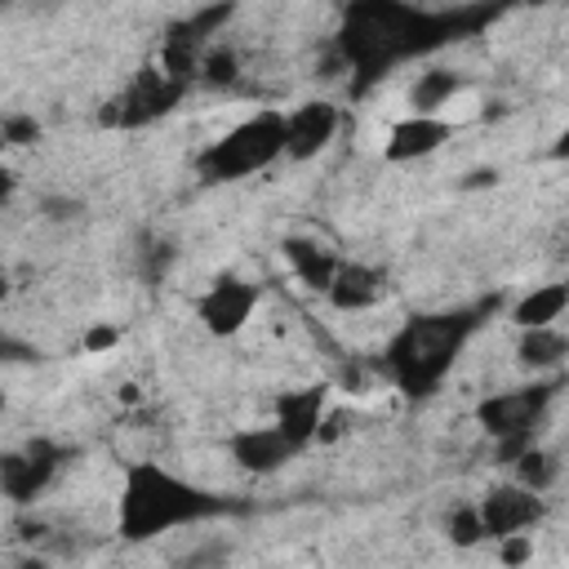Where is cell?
Listing matches in <instances>:
<instances>
[{
	"mask_svg": "<svg viewBox=\"0 0 569 569\" xmlns=\"http://www.w3.org/2000/svg\"><path fill=\"white\" fill-rule=\"evenodd\" d=\"M0 138H4V147H27L40 138V124L31 116H9V120H0Z\"/></svg>",
	"mask_w": 569,
	"mask_h": 569,
	"instance_id": "cell-22",
	"label": "cell"
},
{
	"mask_svg": "<svg viewBox=\"0 0 569 569\" xmlns=\"http://www.w3.org/2000/svg\"><path fill=\"white\" fill-rule=\"evenodd\" d=\"M213 511V498L191 489L187 480L169 476L164 467H151V462H138L129 467L124 476V493H120V533L129 542H142V538H156L173 525H187V520H200Z\"/></svg>",
	"mask_w": 569,
	"mask_h": 569,
	"instance_id": "cell-1",
	"label": "cell"
},
{
	"mask_svg": "<svg viewBox=\"0 0 569 569\" xmlns=\"http://www.w3.org/2000/svg\"><path fill=\"white\" fill-rule=\"evenodd\" d=\"M253 302H258V289H253V284H244V280H236V276H218V280L209 284V293L200 298V320L209 325V333L227 338V333H236V329L249 320Z\"/></svg>",
	"mask_w": 569,
	"mask_h": 569,
	"instance_id": "cell-8",
	"label": "cell"
},
{
	"mask_svg": "<svg viewBox=\"0 0 569 569\" xmlns=\"http://www.w3.org/2000/svg\"><path fill=\"white\" fill-rule=\"evenodd\" d=\"M298 449L276 431V427H249L231 440V458L244 467V471H276L293 458Z\"/></svg>",
	"mask_w": 569,
	"mask_h": 569,
	"instance_id": "cell-13",
	"label": "cell"
},
{
	"mask_svg": "<svg viewBox=\"0 0 569 569\" xmlns=\"http://www.w3.org/2000/svg\"><path fill=\"white\" fill-rule=\"evenodd\" d=\"M445 138H449V124H445L440 116H405L400 124H391L387 160H422V156H431Z\"/></svg>",
	"mask_w": 569,
	"mask_h": 569,
	"instance_id": "cell-12",
	"label": "cell"
},
{
	"mask_svg": "<svg viewBox=\"0 0 569 569\" xmlns=\"http://www.w3.org/2000/svg\"><path fill=\"white\" fill-rule=\"evenodd\" d=\"M142 258H147V276H151V280H160V276H164V267L173 262V249H169V244H151V249H142Z\"/></svg>",
	"mask_w": 569,
	"mask_h": 569,
	"instance_id": "cell-25",
	"label": "cell"
},
{
	"mask_svg": "<svg viewBox=\"0 0 569 569\" xmlns=\"http://www.w3.org/2000/svg\"><path fill=\"white\" fill-rule=\"evenodd\" d=\"M485 538H507V533H525L529 525L542 520V493H529L520 485H498L480 498L476 507Z\"/></svg>",
	"mask_w": 569,
	"mask_h": 569,
	"instance_id": "cell-5",
	"label": "cell"
},
{
	"mask_svg": "<svg viewBox=\"0 0 569 569\" xmlns=\"http://www.w3.org/2000/svg\"><path fill=\"white\" fill-rule=\"evenodd\" d=\"M480 538H485V529H480L476 507H462V511L449 516V542H453V547H476Z\"/></svg>",
	"mask_w": 569,
	"mask_h": 569,
	"instance_id": "cell-21",
	"label": "cell"
},
{
	"mask_svg": "<svg viewBox=\"0 0 569 569\" xmlns=\"http://www.w3.org/2000/svg\"><path fill=\"white\" fill-rule=\"evenodd\" d=\"M200 80L213 84V89H227L240 80V53L231 44H209L200 53Z\"/></svg>",
	"mask_w": 569,
	"mask_h": 569,
	"instance_id": "cell-19",
	"label": "cell"
},
{
	"mask_svg": "<svg viewBox=\"0 0 569 569\" xmlns=\"http://www.w3.org/2000/svg\"><path fill=\"white\" fill-rule=\"evenodd\" d=\"M547 396H551V387H529V391H498V396H489L480 409H476V418H480V427L489 431V436H516V431H533V418H538V409L547 405Z\"/></svg>",
	"mask_w": 569,
	"mask_h": 569,
	"instance_id": "cell-7",
	"label": "cell"
},
{
	"mask_svg": "<svg viewBox=\"0 0 569 569\" xmlns=\"http://www.w3.org/2000/svg\"><path fill=\"white\" fill-rule=\"evenodd\" d=\"M516 356H520V365H529V369H556V365L569 356V338H565L556 325H547V329H520Z\"/></svg>",
	"mask_w": 569,
	"mask_h": 569,
	"instance_id": "cell-17",
	"label": "cell"
},
{
	"mask_svg": "<svg viewBox=\"0 0 569 569\" xmlns=\"http://www.w3.org/2000/svg\"><path fill=\"white\" fill-rule=\"evenodd\" d=\"M467 338V316H418L400 329V338L391 342V369L396 382L409 396L431 391L445 369L453 365L458 342Z\"/></svg>",
	"mask_w": 569,
	"mask_h": 569,
	"instance_id": "cell-2",
	"label": "cell"
},
{
	"mask_svg": "<svg viewBox=\"0 0 569 569\" xmlns=\"http://www.w3.org/2000/svg\"><path fill=\"white\" fill-rule=\"evenodd\" d=\"M58 467V453L49 445H31L27 453H0V489L13 502H31Z\"/></svg>",
	"mask_w": 569,
	"mask_h": 569,
	"instance_id": "cell-9",
	"label": "cell"
},
{
	"mask_svg": "<svg viewBox=\"0 0 569 569\" xmlns=\"http://www.w3.org/2000/svg\"><path fill=\"white\" fill-rule=\"evenodd\" d=\"M0 151H4V138H0Z\"/></svg>",
	"mask_w": 569,
	"mask_h": 569,
	"instance_id": "cell-31",
	"label": "cell"
},
{
	"mask_svg": "<svg viewBox=\"0 0 569 569\" xmlns=\"http://www.w3.org/2000/svg\"><path fill=\"white\" fill-rule=\"evenodd\" d=\"M178 93H182V84H173V80H164L156 67L151 71H142L116 102H107V111H102V124H120V129H133V124H147V120H156V116H164L173 102H178Z\"/></svg>",
	"mask_w": 569,
	"mask_h": 569,
	"instance_id": "cell-4",
	"label": "cell"
},
{
	"mask_svg": "<svg viewBox=\"0 0 569 569\" xmlns=\"http://www.w3.org/2000/svg\"><path fill=\"white\" fill-rule=\"evenodd\" d=\"M493 178H498L493 169H480V173H471V178H467V187H489Z\"/></svg>",
	"mask_w": 569,
	"mask_h": 569,
	"instance_id": "cell-28",
	"label": "cell"
},
{
	"mask_svg": "<svg viewBox=\"0 0 569 569\" xmlns=\"http://www.w3.org/2000/svg\"><path fill=\"white\" fill-rule=\"evenodd\" d=\"M284 258H289L293 276H298L307 289H316V293H325L329 280H333V271H338V258H333L320 240H302V236H293V240H284Z\"/></svg>",
	"mask_w": 569,
	"mask_h": 569,
	"instance_id": "cell-14",
	"label": "cell"
},
{
	"mask_svg": "<svg viewBox=\"0 0 569 569\" xmlns=\"http://www.w3.org/2000/svg\"><path fill=\"white\" fill-rule=\"evenodd\" d=\"M4 293H9V276H0V298H4Z\"/></svg>",
	"mask_w": 569,
	"mask_h": 569,
	"instance_id": "cell-29",
	"label": "cell"
},
{
	"mask_svg": "<svg viewBox=\"0 0 569 569\" xmlns=\"http://www.w3.org/2000/svg\"><path fill=\"white\" fill-rule=\"evenodd\" d=\"M0 409H4V391H0Z\"/></svg>",
	"mask_w": 569,
	"mask_h": 569,
	"instance_id": "cell-30",
	"label": "cell"
},
{
	"mask_svg": "<svg viewBox=\"0 0 569 569\" xmlns=\"http://www.w3.org/2000/svg\"><path fill=\"white\" fill-rule=\"evenodd\" d=\"M529 556H533V538H529V533H507V538H498V560H502L507 569H520Z\"/></svg>",
	"mask_w": 569,
	"mask_h": 569,
	"instance_id": "cell-23",
	"label": "cell"
},
{
	"mask_svg": "<svg viewBox=\"0 0 569 569\" xmlns=\"http://www.w3.org/2000/svg\"><path fill=\"white\" fill-rule=\"evenodd\" d=\"M116 329L111 325H93L89 333H84V351H107V347H116Z\"/></svg>",
	"mask_w": 569,
	"mask_h": 569,
	"instance_id": "cell-26",
	"label": "cell"
},
{
	"mask_svg": "<svg viewBox=\"0 0 569 569\" xmlns=\"http://www.w3.org/2000/svg\"><path fill=\"white\" fill-rule=\"evenodd\" d=\"M382 293H387L382 271H373V267H365V262H347V267L338 262L329 289H325V298H329L338 311H369Z\"/></svg>",
	"mask_w": 569,
	"mask_h": 569,
	"instance_id": "cell-11",
	"label": "cell"
},
{
	"mask_svg": "<svg viewBox=\"0 0 569 569\" xmlns=\"http://www.w3.org/2000/svg\"><path fill=\"white\" fill-rule=\"evenodd\" d=\"M338 133V107L333 102H302L284 116V156L311 160L320 156Z\"/></svg>",
	"mask_w": 569,
	"mask_h": 569,
	"instance_id": "cell-6",
	"label": "cell"
},
{
	"mask_svg": "<svg viewBox=\"0 0 569 569\" xmlns=\"http://www.w3.org/2000/svg\"><path fill=\"white\" fill-rule=\"evenodd\" d=\"M276 156H284V111H258L200 156V173L227 182L267 169Z\"/></svg>",
	"mask_w": 569,
	"mask_h": 569,
	"instance_id": "cell-3",
	"label": "cell"
},
{
	"mask_svg": "<svg viewBox=\"0 0 569 569\" xmlns=\"http://www.w3.org/2000/svg\"><path fill=\"white\" fill-rule=\"evenodd\" d=\"M13 191H18V173L9 164H0V209L13 200Z\"/></svg>",
	"mask_w": 569,
	"mask_h": 569,
	"instance_id": "cell-27",
	"label": "cell"
},
{
	"mask_svg": "<svg viewBox=\"0 0 569 569\" xmlns=\"http://www.w3.org/2000/svg\"><path fill=\"white\" fill-rule=\"evenodd\" d=\"M231 565V542L227 538H200L196 547H187L178 556L173 569H227Z\"/></svg>",
	"mask_w": 569,
	"mask_h": 569,
	"instance_id": "cell-20",
	"label": "cell"
},
{
	"mask_svg": "<svg viewBox=\"0 0 569 569\" xmlns=\"http://www.w3.org/2000/svg\"><path fill=\"white\" fill-rule=\"evenodd\" d=\"M458 89H462L458 71H449V67H431V71H422V76L413 80V89H409V107H413V116H440V107H449Z\"/></svg>",
	"mask_w": 569,
	"mask_h": 569,
	"instance_id": "cell-16",
	"label": "cell"
},
{
	"mask_svg": "<svg viewBox=\"0 0 569 569\" xmlns=\"http://www.w3.org/2000/svg\"><path fill=\"white\" fill-rule=\"evenodd\" d=\"M565 307H569V289H565V284H538L533 293H525V298L516 302L511 320H516L520 329H547V325H556V320L565 316Z\"/></svg>",
	"mask_w": 569,
	"mask_h": 569,
	"instance_id": "cell-15",
	"label": "cell"
},
{
	"mask_svg": "<svg viewBox=\"0 0 569 569\" xmlns=\"http://www.w3.org/2000/svg\"><path fill=\"white\" fill-rule=\"evenodd\" d=\"M40 213H44V222H71V218L84 213V204L76 196H44L40 200Z\"/></svg>",
	"mask_w": 569,
	"mask_h": 569,
	"instance_id": "cell-24",
	"label": "cell"
},
{
	"mask_svg": "<svg viewBox=\"0 0 569 569\" xmlns=\"http://www.w3.org/2000/svg\"><path fill=\"white\" fill-rule=\"evenodd\" d=\"M556 476H560L556 453H547V449H538V445H529V449L516 458V485L529 489V493H547V489L556 485Z\"/></svg>",
	"mask_w": 569,
	"mask_h": 569,
	"instance_id": "cell-18",
	"label": "cell"
},
{
	"mask_svg": "<svg viewBox=\"0 0 569 569\" xmlns=\"http://www.w3.org/2000/svg\"><path fill=\"white\" fill-rule=\"evenodd\" d=\"M320 418H325V391H320V387H307V391H284V396H280L271 427H276L293 449H302V445L316 440Z\"/></svg>",
	"mask_w": 569,
	"mask_h": 569,
	"instance_id": "cell-10",
	"label": "cell"
}]
</instances>
